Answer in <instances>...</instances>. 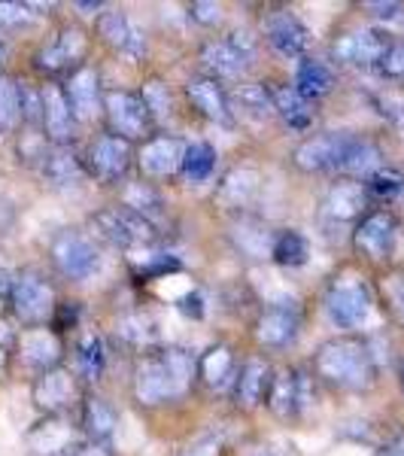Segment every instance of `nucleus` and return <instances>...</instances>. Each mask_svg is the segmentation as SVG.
Wrapping results in <instances>:
<instances>
[{"instance_id": "nucleus-44", "label": "nucleus", "mask_w": 404, "mask_h": 456, "mask_svg": "<svg viewBox=\"0 0 404 456\" xmlns=\"http://www.w3.org/2000/svg\"><path fill=\"white\" fill-rule=\"evenodd\" d=\"M384 298H386L389 311L395 314V320L404 322V268L384 277Z\"/></svg>"}, {"instance_id": "nucleus-40", "label": "nucleus", "mask_w": 404, "mask_h": 456, "mask_svg": "<svg viewBox=\"0 0 404 456\" xmlns=\"http://www.w3.org/2000/svg\"><path fill=\"white\" fill-rule=\"evenodd\" d=\"M116 329H119V335L125 338V341L137 344V347H146V344H152V341H156V335H158V322L152 320L149 314H143V311L125 314Z\"/></svg>"}, {"instance_id": "nucleus-39", "label": "nucleus", "mask_w": 404, "mask_h": 456, "mask_svg": "<svg viewBox=\"0 0 404 456\" xmlns=\"http://www.w3.org/2000/svg\"><path fill=\"white\" fill-rule=\"evenodd\" d=\"M28 441H31V447L36 453H58V451H64V447L70 444V432H68V423H61V420H46V423H40L36 429L28 436Z\"/></svg>"}, {"instance_id": "nucleus-50", "label": "nucleus", "mask_w": 404, "mask_h": 456, "mask_svg": "<svg viewBox=\"0 0 404 456\" xmlns=\"http://www.w3.org/2000/svg\"><path fill=\"white\" fill-rule=\"evenodd\" d=\"M365 10L371 12V16H377V19H401L404 16V6L401 4H377V0H374V4H365Z\"/></svg>"}, {"instance_id": "nucleus-16", "label": "nucleus", "mask_w": 404, "mask_h": 456, "mask_svg": "<svg viewBox=\"0 0 404 456\" xmlns=\"http://www.w3.org/2000/svg\"><path fill=\"white\" fill-rule=\"evenodd\" d=\"M40 122L43 131L49 134V141L64 146L73 137V110L64 98V88L61 86H43L40 88Z\"/></svg>"}, {"instance_id": "nucleus-4", "label": "nucleus", "mask_w": 404, "mask_h": 456, "mask_svg": "<svg viewBox=\"0 0 404 456\" xmlns=\"http://www.w3.org/2000/svg\"><path fill=\"white\" fill-rule=\"evenodd\" d=\"M94 228H98L101 238H107L116 247H141L156 240V223H149L141 213L122 208H104L92 216Z\"/></svg>"}, {"instance_id": "nucleus-20", "label": "nucleus", "mask_w": 404, "mask_h": 456, "mask_svg": "<svg viewBox=\"0 0 404 456\" xmlns=\"http://www.w3.org/2000/svg\"><path fill=\"white\" fill-rule=\"evenodd\" d=\"M186 94L192 101V107L204 119L219 122V125H229L231 122V101L229 94L222 92L219 79L213 77H192L186 83Z\"/></svg>"}, {"instance_id": "nucleus-3", "label": "nucleus", "mask_w": 404, "mask_h": 456, "mask_svg": "<svg viewBox=\"0 0 404 456\" xmlns=\"http://www.w3.org/2000/svg\"><path fill=\"white\" fill-rule=\"evenodd\" d=\"M326 311L335 326L359 329L371 316V292L359 277H337L326 292Z\"/></svg>"}, {"instance_id": "nucleus-22", "label": "nucleus", "mask_w": 404, "mask_h": 456, "mask_svg": "<svg viewBox=\"0 0 404 456\" xmlns=\"http://www.w3.org/2000/svg\"><path fill=\"white\" fill-rule=\"evenodd\" d=\"M85 49H88V37L83 28H64L53 46H46L36 55V64L49 73H58V70L70 68V64H77L79 58L85 55Z\"/></svg>"}, {"instance_id": "nucleus-9", "label": "nucleus", "mask_w": 404, "mask_h": 456, "mask_svg": "<svg viewBox=\"0 0 404 456\" xmlns=\"http://www.w3.org/2000/svg\"><path fill=\"white\" fill-rule=\"evenodd\" d=\"M389 46H392V43L380 31L362 28V31H350V34L337 37L332 53H335V61L350 64V68H380Z\"/></svg>"}, {"instance_id": "nucleus-29", "label": "nucleus", "mask_w": 404, "mask_h": 456, "mask_svg": "<svg viewBox=\"0 0 404 456\" xmlns=\"http://www.w3.org/2000/svg\"><path fill=\"white\" fill-rule=\"evenodd\" d=\"M229 101L240 116H246V119H253V122H264L274 116V98H271V88H264V86H255V83L238 86V92H234Z\"/></svg>"}, {"instance_id": "nucleus-25", "label": "nucleus", "mask_w": 404, "mask_h": 456, "mask_svg": "<svg viewBox=\"0 0 404 456\" xmlns=\"http://www.w3.org/2000/svg\"><path fill=\"white\" fill-rule=\"evenodd\" d=\"M231 244L240 256H246V259H268L271 249H274V234H271L268 225L259 223V219L244 216L231 228Z\"/></svg>"}, {"instance_id": "nucleus-27", "label": "nucleus", "mask_w": 404, "mask_h": 456, "mask_svg": "<svg viewBox=\"0 0 404 456\" xmlns=\"http://www.w3.org/2000/svg\"><path fill=\"white\" fill-rule=\"evenodd\" d=\"M268 408L274 411L277 417H292L301 411L304 404V378L295 371H280L274 380H271V389H268Z\"/></svg>"}, {"instance_id": "nucleus-38", "label": "nucleus", "mask_w": 404, "mask_h": 456, "mask_svg": "<svg viewBox=\"0 0 404 456\" xmlns=\"http://www.w3.org/2000/svg\"><path fill=\"white\" fill-rule=\"evenodd\" d=\"M213 165H216V150L210 143H192L186 146L180 171L189 183H204L213 174Z\"/></svg>"}, {"instance_id": "nucleus-45", "label": "nucleus", "mask_w": 404, "mask_h": 456, "mask_svg": "<svg viewBox=\"0 0 404 456\" xmlns=\"http://www.w3.org/2000/svg\"><path fill=\"white\" fill-rule=\"evenodd\" d=\"M143 104L149 107L152 119H158V116L171 113V94H167V86H161L158 79H152V83L143 86Z\"/></svg>"}, {"instance_id": "nucleus-7", "label": "nucleus", "mask_w": 404, "mask_h": 456, "mask_svg": "<svg viewBox=\"0 0 404 456\" xmlns=\"http://www.w3.org/2000/svg\"><path fill=\"white\" fill-rule=\"evenodd\" d=\"M395 238H399V223H395L392 213L374 210L368 216L359 219L356 232H352V247L356 253H362L371 262H384L392 256Z\"/></svg>"}, {"instance_id": "nucleus-28", "label": "nucleus", "mask_w": 404, "mask_h": 456, "mask_svg": "<svg viewBox=\"0 0 404 456\" xmlns=\"http://www.w3.org/2000/svg\"><path fill=\"white\" fill-rule=\"evenodd\" d=\"M274 98V113L295 131H307L313 125V104L307 98H301L295 86H274L271 88Z\"/></svg>"}, {"instance_id": "nucleus-11", "label": "nucleus", "mask_w": 404, "mask_h": 456, "mask_svg": "<svg viewBox=\"0 0 404 456\" xmlns=\"http://www.w3.org/2000/svg\"><path fill=\"white\" fill-rule=\"evenodd\" d=\"M85 159H88V171L98 176V180L116 183L119 176H125V171H128L134 152H131L128 141H122V137H116V134H104L88 146Z\"/></svg>"}, {"instance_id": "nucleus-36", "label": "nucleus", "mask_w": 404, "mask_h": 456, "mask_svg": "<svg viewBox=\"0 0 404 456\" xmlns=\"http://www.w3.org/2000/svg\"><path fill=\"white\" fill-rule=\"evenodd\" d=\"M307 256H311V247H307V238L298 232H283L274 238V249H271V259L277 265H283V268H301V265L307 262Z\"/></svg>"}, {"instance_id": "nucleus-19", "label": "nucleus", "mask_w": 404, "mask_h": 456, "mask_svg": "<svg viewBox=\"0 0 404 456\" xmlns=\"http://www.w3.org/2000/svg\"><path fill=\"white\" fill-rule=\"evenodd\" d=\"M19 356L25 365H31L36 371H49L58 369V359H61V344H58V335L46 326H34L25 329L19 335Z\"/></svg>"}, {"instance_id": "nucleus-54", "label": "nucleus", "mask_w": 404, "mask_h": 456, "mask_svg": "<svg viewBox=\"0 0 404 456\" xmlns=\"http://www.w3.org/2000/svg\"><path fill=\"white\" fill-rule=\"evenodd\" d=\"M182 456H213V453H210V447H189Z\"/></svg>"}, {"instance_id": "nucleus-15", "label": "nucleus", "mask_w": 404, "mask_h": 456, "mask_svg": "<svg viewBox=\"0 0 404 456\" xmlns=\"http://www.w3.org/2000/svg\"><path fill=\"white\" fill-rule=\"evenodd\" d=\"M98 34L107 46L119 49V53L131 55V58H141L146 55V34L143 28L137 25L131 16H125L119 10H109L104 16L98 19Z\"/></svg>"}, {"instance_id": "nucleus-42", "label": "nucleus", "mask_w": 404, "mask_h": 456, "mask_svg": "<svg viewBox=\"0 0 404 456\" xmlns=\"http://www.w3.org/2000/svg\"><path fill=\"white\" fill-rule=\"evenodd\" d=\"M104 362H107L104 341H101L98 335H85L83 341H79V353H77L79 371H83L88 380H98L101 371H104Z\"/></svg>"}, {"instance_id": "nucleus-57", "label": "nucleus", "mask_w": 404, "mask_h": 456, "mask_svg": "<svg viewBox=\"0 0 404 456\" xmlns=\"http://www.w3.org/2000/svg\"><path fill=\"white\" fill-rule=\"evenodd\" d=\"M4 55H6V49H4V43H0V61H4Z\"/></svg>"}, {"instance_id": "nucleus-46", "label": "nucleus", "mask_w": 404, "mask_h": 456, "mask_svg": "<svg viewBox=\"0 0 404 456\" xmlns=\"http://www.w3.org/2000/svg\"><path fill=\"white\" fill-rule=\"evenodd\" d=\"M374 104H377L380 116H384L386 122H392L395 128H404V94H395V92L377 94Z\"/></svg>"}, {"instance_id": "nucleus-23", "label": "nucleus", "mask_w": 404, "mask_h": 456, "mask_svg": "<svg viewBox=\"0 0 404 456\" xmlns=\"http://www.w3.org/2000/svg\"><path fill=\"white\" fill-rule=\"evenodd\" d=\"M271 365L264 359H249V362L240 369L238 380H234V399H238L240 408H259L262 399H268L271 389Z\"/></svg>"}, {"instance_id": "nucleus-26", "label": "nucleus", "mask_w": 404, "mask_h": 456, "mask_svg": "<svg viewBox=\"0 0 404 456\" xmlns=\"http://www.w3.org/2000/svg\"><path fill=\"white\" fill-rule=\"evenodd\" d=\"M365 204H368V189L356 180H341L328 189L326 195V213L341 223H350V219L362 216Z\"/></svg>"}, {"instance_id": "nucleus-6", "label": "nucleus", "mask_w": 404, "mask_h": 456, "mask_svg": "<svg viewBox=\"0 0 404 456\" xmlns=\"http://www.w3.org/2000/svg\"><path fill=\"white\" fill-rule=\"evenodd\" d=\"M350 141H352V134H337V131L313 134V137H307V141H301L295 146L292 161H295V167L304 174L341 171V161H343V156H347Z\"/></svg>"}, {"instance_id": "nucleus-17", "label": "nucleus", "mask_w": 404, "mask_h": 456, "mask_svg": "<svg viewBox=\"0 0 404 456\" xmlns=\"http://www.w3.org/2000/svg\"><path fill=\"white\" fill-rule=\"evenodd\" d=\"M259 189H262V174L249 165H238L219 180V189L213 201L222 210H246L249 204L255 201Z\"/></svg>"}, {"instance_id": "nucleus-32", "label": "nucleus", "mask_w": 404, "mask_h": 456, "mask_svg": "<svg viewBox=\"0 0 404 456\" xmlns=\"http://www.w3.org/2000/svg\"><path fill=\"white\" fill-rule=\"evenodd\" d=\"M83 426H85L88 436L104 444V441L113 436L116 426H119V414H116V408L107 399H101V395H88L85 408H83Z\"/></svg>"}, {"instance_id": "nucleus-51", "label": "nucleus", "mask_w": 404, "mask_h": 456, "mask_svg": "<svg viewBox=\"0 0 404 456\" xmlns=\"http://www.w3.org/2000/svg\"><path fill=\"white\" fill-rule=\"evenodd\" d=\"M180 311L189 316H201L204 314V298L198 292H189L186 298H180Z\"/></svg>"}, {"instance_id": "nucleus-1", "label": "nucleus", "mask_w": 404, "mask_h": 456, "mask_svg": "<svg viewBox=\"0 0 404 456\" xmlns=\"http://www.w3.org/2000/svg\"><path fill=\"white\" fill-rule=\"evenodd\" d=\"M313 369L337 389H368L374 384V353L362 338H332L317 350Z\"/></svg>"}, {"instance_id": "nucleus-34", "label": "nucleus", "mask_w": 404, "mask_h": 456, "mask_svg": "<svg viewBox=\"0 0 404 456\" xmlns=\"http://www.w3.org/2000/svg\"><path fill=\"white\" fill-rule=\"evenodd\" d=\"M158 353H161V362H165V369H167V378H171V384L176 389V399H180V395H186V389L192 387V380H195V371H198L195 356L182 347H165Z\"/></svg>"}, {"instance_id": "nucleus-14", "label": "nucleus", "mask_w": 404, "mask_h": 456, "mask_svg": "<svg viewBox=\"0 0 404 456\" xmlns=\"http://www.w3.org/2000/svg\"><path fill=\"white\" fill-rule=\"evenodd\" d=\"M134 399L141 404H161L167 399H176V389L167 378V369L161 362V353H149L137 362L134 369Z\"/></svg>"}, {"instance_id": "nucleus-52", "label": "nucleus", "mask_w": 404, "mask_h": 456, "mask_svg": "<svg viewBox=\"0 0 404 456\" xmlns=\"http://www.w3.org/2000/svg\"><path fill=\"white\" fill-rule=\"evenodd\" d=\"M73 456H113L109 453V447L107 444H101V441H92V444H85V447H79Z\"/></svg>"}, {"instance_id": "nucleus-31", "label": "nucleus", "mask_w": 404, "mask_h": 456, "mask_svg": "<svg viewBox=\"0 0 404 456\" xmlns=\"http://www.w3.org/2000/svg\"><path fill=\"white\" fill-rule=\"evenodd\" d=\"M384 167V156H380L377 143L365 141V137H352L347 146V156L341 161V174L350 176H374Z\"/></svg>"}, {"instance_id": "nucleus-24", "label": "nucleus", "mask_w": 404, "mask_h": 456, "mask_svg": "<svg viewBox=\"0 0 404 456\" xmlns=\"http://www.w3.org/2000/svg\"><path fill=\"white\" fill-rule=\"evenodd\" d=\"M201 61L213 73V79H238L249 68V58L231 40H210L201 49Z\"/></svg>"}, {"instance_id": "nucleus-35", "label": "nucleus", "mask_w": 404, "mask_h": 456, "mask_svg": "<svg viewBox=\"0 0 404 456\" xmlns=\"http://www.w3.org/2000/svg\"><path fill=\"white\" fill-rule=\"evenodd\" d=\"M198 374H201L207 387H225L234 374V353L225 344L210 347L201 356V362H198Z\"/></svg>"}, {"instance_id": "nucleus-41", "label": "nucleus", "mask_w": 404, "mask_h": 456, "mask_svg": "<svg viewBox=\"0 0 404 456\" xmlns=\"http://www.w3.org/2000/svg\"><path fill=\"white\" fill-rule=\"evenodd\" d=\"M21 119V86L0 73V131H12Z\"/></svg>"}, {"instance_id": "nucleus-13", "label": "nucleus", "mask_w": 404, "mask_h": 456, "mask_svg": "<svg viewBox=\"0 0 404 456\" xmlns=\"http://www.w3.org/2000/svg\"><path fill=\"white\" fill-rule=\"evenodd\" d=\"M31 399L46 414H61V411H68L77 402V378L68 369H49L36 374Z\"/></svg>"}, {"instance_id": "nucleus-30", "label": "nucleus", "mask_w": 404, "mask_h": 456, "mask_svg": "<svg viewBox=\"0 0 404 456\" xmlns=\"http://www.w3.org/2000/svg\"><path fill=\"white\" fill-rule=\"evenodd\" d=\"M43 180L53 189H73L83 180V167L73 159V152H68L64 146H58L55 152L43 156Z\"/></svg>"}, {"instance_id": "nucleus-33", "label": "nucleus", "mask_w": 404, "mask_h": 456, "mask_svg": "<svg viewBox=\"0 0 404 456\" xmlns=\"http://www.w3.org/2000/svg\"><path fill=\"white\" fill-rule=\"evenodd\" d=\"M335 86L332 70L326 68L322 61H304L295 73V92L301 98H307L313 104L317 98H326Z\"/></svg>"}, {"instance_id": "nucleus-55", "label": "nucleus", "mask_w": 404, "mask_h": 456, "mask_svg": "<svg viewBox=\"0 0 404 456\" xmlns=\"http://www.w3.org/2000/svg\"><path fill=\"white\" fill-rule=\"evenodd\" d=\"M6 296V281H4V274H0V301H4Z\"/></svg>"}, {"instance_id": "nucleus-8", "label": "nucleus", "mask_w": 404, "mask_h": 456, "mask_svg": "<svg viewBox=\"0 0 404 456\" xmlns=\"http://www.w3.org/2000/svg\"><path fill=\"white\" fill-rule=\"evenodd\" d=\"M53 262L70 281H85L98 268V249L79 232H61L53 240Z\"/></svg>"}, {"instance_id": "nucleus-37", "label": "nucleus", "mask_w": 404, "mask_h": 456, "mask_svg": "<svg viewBox=\"0 0 404 456\" xmlns=\"http://www.w3.org/2000/svg\"><path fill=\"white\" fill-rule=\"evenodd\" d=\"M125 208L141 213V216H146L149 223H156V219L161 216V210H165V201H161V195L156 192V189L149 186V183H131L128 189H125Z\"/></svg>"}, {"instance_id": "nucleus-21", "label": "nucleus", "mask_w": 404, "mask_h": 456, "mask_svg": "<svg viewBox=\"0 0 404 456\" xmlns=\"http://www.w3.org/2000/svg\"><path fill=\"white\" fill-rule=\"evenodd\" d=\"M298 329H301V320L292 307H268V311L259 314L255 320V338L264 347H289L292 341L298 338Z\"/></svg>"}, {"instance_id": "nucleus-5", "label": "nucleus", "mask_w": 404, "mask_h": 456, "mask_svg": "<svg viewBox=\"0 0 404 456\" xmlns=\"http://www.w3.org/2000/svg\"><path fill=\"white\" fill-rule=\"evenodd\" d=\"M104 113H107V122H109V128H113V134L122 137V141L131 143V141H141L143 134H149L152 113H149V107L143 104L141 94L125 92V88L107 92Z\"/></svg>"}, {"instance_id": "nucleus-10", "label": "nucleus", "mask_w": 404, "mask_h": 456, "mask_svg": "<svg viewBox=\"0 0 404 456\" xmlns=\"http://www.w3.org/2000/svg\"><path fill=\"white\" fill-rule=\"evenodd\" d=\"M182 156H186V143L176 141V137L158 134L141 146L137 165H141V174L149 176V180H165V176H171L182 167Z\"/></svg>"}, {"instance_id": "nucleus-2", "label": "nucleus", "mask_w": 404, "mask_h": 456, "mask_svg": "<svg viewBox=\"0 0 404 456\" xmlns=\"http://www.w3.org/2000/svg\"><path fill=\"white\" fill-rule=\"evenodd\" d=\"M10 307L25 326H43L55 311V292L36 271H21L10 286Z\"/></svg>"}, {"instance_id": "nucleus-47", "label": "nucleus", "mask_w": 404, "mask_h": 456, "mask_svg": "<svg viewBox=\"0 0 404 456\" xmlns=\"http://www.w3.org/2000/svg\"><path fill=\"white\" fill-rule=\"evenodd\" d=\"M34 21L31 4H0V28H16Z\"/></svg>"}, {"instance_id": "nucleus-18", "label": "nucleus", "mask_w": 404, "mask_h": 456, "mask_svg": "<svg viewBox=\"0 0 404 456\" xmlns=\"http://www.w3.org/2000/svg\"><path fill=\"white\" fill-rule=\"evenodd\" d=\"M64 98L73 110V119L88 122L101 110V77L94 68H79L64 83Z\"/></svg>"}, {"instance_id": "nucleus-53", "label": "nucleus", "mask_w": 404, "mask_h": 456, "mask_svg": "<svg viewBox=\"0 0 404 456\" xmlns=\"http://www.w3.org/2000/svg\"><path fill=\"white\" fill-rule=\"evenodd\" d=\"M384 456H404V436L395 438L392 444H389L386 451H384Z\"/></svg>"}, {"instance_id": "nucleus-48", "label": "nucleus", "mask_w": 404, "mask_h": 456, "mask_svg": "<svg viewBox=\"0 0 404 456\" xmlns=\"http://www.w3.org/2000/svg\"><path fill=\"white\" fill-rule=\"evenodd\" d=\"M377 70L384 73V77H389V79H401L404 77V43H395V46L386 49V55H384V61H380Z\"/></svg>"}, {"instance_id": "nucleus-56", "label": "nucleus", "mask_w": 404, "mask_h": 456, "mask_svg": "<svg viewBox=\"0 0 404 456\" xmlns=\"http://www.w3.org/2000/svg\"><path fill=\"white\" fill-rule=\"evenodd\" d=\"M399 378H401V389H404V359H401V371H399Z\"/></svg>"}, {"instance_id": "nucleus-43", "label": "nucleus", "mask_w": 404, "mask_h": 456, "mask_svg": "<svg viewBox=\"0 0 404 456\" xmlns=\"http://www.w3.org/2000/svg\"><path fill=\"white\" fill-rule=\"evenodd\" d=\"M365 189H368V195L374 198H395L404 192V174L395 171V167H380L377 174L368 176V183H365Z\"/></svg>"}, {"instance_id": "nucleus-49", "label": "nucleus", "mask_w": 404, "mask_h": 456, "mask_svg": "<svg viewBox=\"0 0 404 456\" xmlns=\"http://www.w3.org/2000/svg\"><path fill=\"white\" fill-rule=\"evenodd\" d=\"M189 16H192L198 25H216V21L222 19V6H219V4H204V0H198V4L189 6Z\"/></svg>"}, {"instance_id": "nucleus-12", "label": "nucleus", "mask_w": 404, "mask_h": 456, "mask_svg": "<svg viewBox=\"0 0 404 456\" xmlns=\"http://www.w3.org/2000/svg\"><path fill=\"white\" fill-rule=\"evenodd\" d=\"M262 28H264V37H268L271 46L286 58L304 55L307 46H311V31L301 25L298 16H292V12H286V10L268 12L262 21Z\"/></svg>"}]
</instances>
